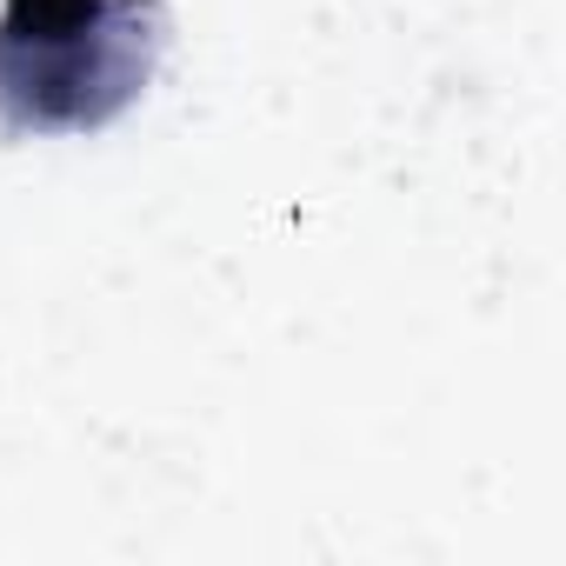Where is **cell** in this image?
Masks as SVG:
<instances>
[{"label": "cell", "instance_id": "6da1fadb", "mask_svg": "<svg viewBox=\"0 0 566 566\" xmlns=\"http://www.w3.org/2000/svg\"><path fill=\"white\" fill-rule=\"evenodd\" d=\"M94 0H21V14H34V28H61V21H81Z\"/></svg>", "mask_w": 566, "mask_h": 566}]
</instances>
